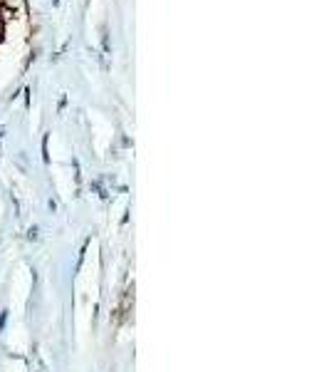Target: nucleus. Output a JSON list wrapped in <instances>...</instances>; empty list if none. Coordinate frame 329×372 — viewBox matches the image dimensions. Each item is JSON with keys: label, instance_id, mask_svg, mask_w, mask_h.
<instances>
[]
</instances>
